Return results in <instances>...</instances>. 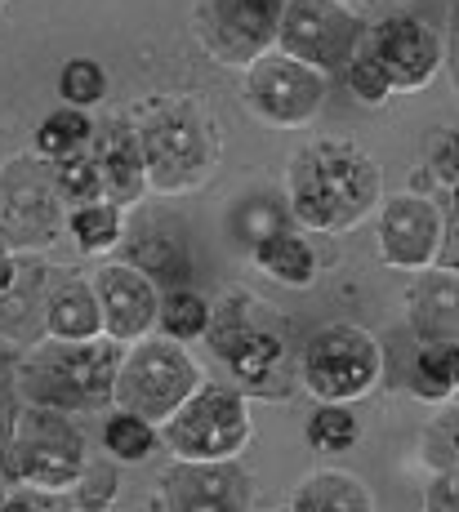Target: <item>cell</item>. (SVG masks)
I'll return each instance as SVG.
<instances>
[{
    "mask_svg": "<svg viewBox=\"0 0 459 512\" xmlns=\"http://www.w3.org/2000/svg\"><path fill=\"white\" fill-rule=\"evenodd\" d=\"M210 343L219 357H228V366L237 370L241 383H250L255 392H277L272 379L286 366V348H281V339L272 330L246 321V303H228V308L219 312V321H214V330H210Z\"/></svg>",
    "mask_w": 459,
    "mask_h": 512,
    "instance_id": "obj_11",
    "label": "cell"
},
{
    "mask_svg": "<svg viewBox=\"0 0 459 512\" xmlns=\"http://www.w3.org/2000/svg\"><path fill=\"white\" fill-rule=\"evenodd\" d=\"M72 236L81 241V250H90V254L112 250V245L121 241V210H116V205H103V201L76 205V214H72Z\"/></svg>",
    "mask_w": 459,
    "mask_h": 512,
    "instance_id": "obj_24",
    "label": "cell"
},
{
    "mask_svg": "<svg viewBox=\"0 0 459 512\" xmlns=\"http://www.w3.org/2000/svg\"><path fill=\"white\" fill-rule=\"evenodd\" d=\"M379 370H384V348L361 326L321 330L304 352V388L317 401H330V406L366 397L379 383Z\"/></svg>",
    "mask_w": 459,
    "mask_h": 512,
    "instance_id": "obj_5",
    "label": "cell"
},
{
    "mask_svg": "<svg viewBox=\"0 0 459 512\" xmlns=\"http://www.w3.org/2000/svg\"><path fill=\"white\" fill-rule=\"evenodd\" d=\"M459 383V357L455 343H428L415 361V374H410V388L428 401H451Z\"/></svg>",
    "mask_w": 459,
    "mask_h": 512,
    "instance_id": "obj_21",
    "label": "cell"
},
{
    "mask_svg": "<svg viewBox=\"0 0 459 512\" xmlns=\"http://www.w3.org/2000/svg\"><path fill=\"white\" fill-rule=\"evenodd\" d=\"M58 187L72 196L76 205H94L99 201V174H94L90 156H72V161H58Z\"/></svg>",
    "mask_w": 459,
    "mask_h": 512,
    "instance_id": "obj_28",
    "label": "cell"
},
{
    "mask_svg": "<svg viewBox=\"0 0 459 512\" xmlns=\"http://www.w3.org/2000/svg\"><path fill=\"white\" fill-rule=\"evenodd\" d=\"M165 512H250L255 481L237 464H174L161 477Z\"/></svg>",
    "mask_w": 459,
    "mask_h": 512,
    "instance_id": "obj_10",
    "label": "cell"
},
{
    "mask_svg": "<svg viewBox=\"0 0 459 512\" xmlns=\"http://www.w3.org/2000/svg\"><path fill=\"white\" fill-rule=\"evenodd\" d=\"M165 446L179 464H228L250 446V410L246 397L219 383H201L170 419Z\"/></svg>",
    "mask_w": 459,
    "mask_h": 512,
    "instance_id": "obj_4",
    "label": "cell"
},
{
    "mask_svg": "<svg viewBox=\"0 0 459 512\" xmlns=\"http://www.w3.org/2000/svg\"><path fill=\"white\" fill-rule=\"evenodd\" d=\"M103 446H107V455L125 459V464H139V459H148L156 450V432H152V423H143L139 415H125L121 410V415L107 423Z\"/></svg>",
    "mask_w": 459,
    "mask_h": 512,
    "instance_id": "obj_26",
    "label": "cell"
},
{
    "mask_svg": "<svg viewBox=\"0 0 459 512\" xmlns=\"http://www.w3.org/2000/svg\"><path fill=\"white\" fill-rule=\"evenodd\" d=\"M255 259H259V268L268 272V277H277L281 285H308L317 277V254L308 250L304 236H295L290 228L263 236L255 245Z\"/></svg>",
    "mask_w": 459,
    "mask_h": 512,
    "instance_id": "obj_19",
    "label": "cell"
},
{
    "mask_svg": "<svg viewBox=\"0 0 459 512\" xmlns=\"http://www.w3.org/2000/svg\"><path fill=\"white\" fill-rule=\"evenodd\" d=\"M116 366H121V357L112 343H63L50 357V397L58 406H103V401H112Z\"/></svg>",
    "mask_w": 459,
    "mask_h": 512,
    "instance_id": "obj_15",
    "label": "cell"
},
{
    "mask_svg": "<svg viewBox=\"0 0 459 512\" xmlns=\"http://www.w3.org/2000/svg\"><path fill=\"white\" fill-rule=\"evenodd\" d=\"M201 388L197 361L174 339H143L116 366L112 401L125 415H139L143 423H165L192 392Z\"/></svg>",
    "mask_w": 459,
    "mask_h": 512,
    "instance_id": "obj_3",
    "label": "cell"
},
{
    "mask_svg": "<svg viewBox=\"0 0 459 512\" xmlns=\"http://www.w3.org/2000/svg\"><path fill=\"white\" fill-rule=\"evenodd\" d=\"M281 0H201L197 32L210 58L250 67L277 36Z\"/></svg>",
    "mask_w": 459,
    "mask_h": 512,
    "instance_id": "obj_9",
    "label": "cell"
},
{
    "mask_svg": "<svg viewBox=\"0 0 459 512\" xmlns=\"http://www.w3.org/2000/svg\"><path fill=\"white\" fill-rule=\"evenodd\" d=\"M116 499V472H81L76 477V504L85 512H103Z\"/></svg>",
    "mask_w": 459,
    "mask_h": 512,
    "instance_id": "obj_30",
    "label": "cell"
},
{
    "mask_svg": "<svg viewBox=\"0 0 459 512\" xmlns=\"http://www.w3.org/2000/svg\"><path fill=\"white\" fill-rule=\"evenodd\" d=\"M9 468L27 486L45 490V495H63L85 472V441L58 410H32V415L14 419Z\"/></svg>",
    "mask_w": 459,
    "mask_h": 512,
    "instance_id": "obj_6",
    "label": "cell"
},
{
    "mask_svg": "<svg viewBox=\"0 0 459 512\" xmlns=\"http://www.w3.org/2000/svg\"><path fill=\"white\" fill-rule=\"evenodd\" d=\"M156 317H161L165 339H174V343L201 339V334L210 330V308H205V299H201V294H192V290L165 294V303L156 308Z\"/></svg>",
    "mask_w": 459,
    "mask_h": 512,
    "instance_id": "obj_23",
    "label": "cell"
},
{
    "mask_svg": "<svg viewBox=\"0 0 459 512\" xmlns=\"http://www.w3.org/2000/svg\"><path fill=\"white\" fill-rule=\"evenodd\" d=\"M437 165H442V183L446 187H455V134H442V139H437Z\"/></svg>",
    "mask_w": 459,
    "mask_h": 512,
    "instance_id": "obj_32",
    "label": "cell"
},
{
    "mask_svg": "<svg viewBox=\"0 0 459 512\" xmlns=\"http://www.w3.org/2000/svg\"><path fill=\"white\" fill-rule=\"evenodd\" d=\"M442 232L446 223L437 214V205L406 192L397 201H388L384 214H379V254H384L388 268H428L442 250Z\"/></svg>",
    "mask_w": 459,
    "mask_h": 512,
    "instance_id": "obj_12",
    "label": "cell"
},
{
    "mask_svg": "<svg viewBox=\"0 0 459 512\" xmlns=\"http://www.w3.org/2000/svg\"><path fill=\"white\" fill-rule=\"evenodd\" d=\"M9 446H14V410L0 401V472L9 468Z\"/></svg>",
    "mask_w": 459,
    "mask_h": 512,
    "instance_id": "obj_33",
    "label": "cell"
},
{
    "mask_svg": "<svg viewBox=\"0 0 459 512\" xmlns=\"http://www.w3.org/2000/svg\"><path fill=\"white\" fill-rule=\"evenodd\" d=\"M130 268H139L143 277L152 285H170V290H183V281H188L192 263H188V250H183L179 241H170V236H148V241H139L130 250Z\"/></svg>",
    "mask_w": 459,
    "mask_h": 512,
    "instance_id": "obj_20",
    "label": "cell"
},
{
    "mask_svg": "<svg viewBox=\"0 0 459 512\" xmlns=\"http://www.w3.org/2000/svg\"><path fill=\"white\" fill-rule=\"evenodd\" d=\"M290 512H375L370 490L348 472H317L290 495Z\"/></svg>",
    "mask_w": 459,
    "mask_h": 512,
    "instance_id": "obj_18",
    "label": "cell"
},
{
    "mask_svg": "<svg viewBox=\"0 0 459 512\" xmlns=\"http://www.w3.org/2000/svg\"><path fill=\"white\" fill-rule=\"evenodd\" d=\"M384 174L361 147L344 139H321L304 147L290 165V214L304 228L348 232L379 205Z\"/></svg>",
    "mask_w": 459,
    "mask_h": 512,
    "instance_id": "obj_1",
    "label": "cell"
},
{
    "mask_svg": "<svg viewBox=\"0 0 459 512\" xmlns=\"http://www.w3.org/2000/svg\"><path fill=\"white\" fill-rule=\"evenodd\" d=\"M366 54L379 63L388 90H424L437 76V67H442V41L419 18H393V23H384Z\"/></svg>",
    "mask_w": 459,
    "mask_h": 512,
    "instance_id": "obj_13",
    "label": "cell"
},
{
    "mask_svg": "<svg viewBox=\"0 0 459 512\" xmlns=\"http://www.w3.org/2000/svg\"><path fill=\"white\" fill-rule=\"evenodd\" d=\"M90 134H94L90 116L67 107V112H54L50 121L36 130V152L50 156V161H72V156H81V147L90 143Z\"/></svg>",
    "mask_w": 459,
    "mask_h": 512,
    "instance_id": "obj_22",
    "label": "cell"
},
{
    "mask_svg": "<svg viewBox=\"0 0 459 512\" xmlns=\"http://www.w3.org/2000/svg\"><path fill=\"white\" fill-rule=\"evenodd\" d=\"M58 94H63L76 112H81V107H90V103H99V98L107 94L103 67L94 63V58H72V63L58 72Z\"/></svg>",
    "mask_w": 459,
    "mask_h": 512,
    "instance_id": "obj_27",
    "label": "cell"
},
{
    "mask_svg": "<svg viewBox=\"0 0 459 512\" xmlns=\"http://www.w3.org/2000/svg\"><path fill=\"white\" fill-rule=\"evenodd\" d=\"M50 334L58 343H90L99 339L103 317H99V299L85 281H67L63 290L50 299Z\"/></svg>",
    "mask_w": 459,
    "mask_h": 512,
    "instance_id": "obj_17",
    "label": "cell"
},
{
    "mask_svg": "<svg viewBox=\"0 0 459 512\" xmlns=\"http://www.w3.org/2000/svg\"><path fill=\"white\" fill-rule=\"evenodd\" d=\"M94 174H99V201L103 205H130L134 196L143 192V165H139V147H134V134H112L103 139V147L90 156Z\"/></svg>",
    "mask_w": 459,
    "mask_h": 512,
    "instance_id": "obj_16",
    "label": "cell"
},
{
    "mask_svg": "<svg viewBox=\"0 0 459 512\" xmlns=\"http://www.w3.org/2000/svg\"><path fill=\"white\" fill-rule=\"evenodd\" d=\"M348 85H353V94L361 98V103H384L388 94V81H384V72H379V63L370 54H357V58H348Z\"/></svg>",
    "mask_w": 459,
    "mask_h": 512,
    "instance_id": "obj_29",
    "label": "cell"
},
{
    "mask_svg": "<svg viewBox=\"0 0 459 512\" xmlns=\"http://www.w3.org/2000/svg\"><path fill=\"white\" fill-rule=\"evenodd\" d=\"M246 103L263 125L277 130H299L326 103V76L317 67H304L286 54L255 58L246 67Z\"/></svg>",
    "mask_w": 459,
    "mask_h": 512,
    "instance_id": "obj_8",
    "label": "cell"
},
{
    "mask_svg": "<svg viewBox=\"0 0 459 512\" xmlns=\"http://www.w3.org/2000/svg\"><path fill=\"white\" fill-rule=\"evenodd\" d=\"M94 299L112 343H139L156 321V285L130 263H107L94 277Z\"/></svg>",
    "mask_w": 459,
    "mask_h": 512,
    "instance_id": "obj_14",
    "label": "cell"
},
{
    "mask_svg": "<svg viewBox=\"0 0 459 512\" xmlns=\"http://www.w3.org/2000/svg\"><path fill=\"white\" fill-rule=\"evenodd\" d=\"M424 512H459V477H455V468H446L442 477L428 486Z\"/></svg>",
    "mask_w": 459,
    "mask_h": 512,
    "instance_id": "obj_31",
    "label": "cell"
},
{
    "mask_svg": "<svg viewBox=\"0 0 459 512\" xmlns=\"http://www.w3.org/2000/svg\"><path fill=\"white\" fill-rule=\"evenodd\" d=\"M14 285V259H9V245L0 241V294Z\"/></svg>",
    "mask_w": 459,
    "mask_h": 512,
    "instance_id": "obj_34",
    "label": "cell"
},
{
    "mask_svg": "<svg viewBox=\"0 0 459 512\" xmlns=\"http://www.w3.org/2000/svg\"><path fill=\"white\" fill-rule=\"evenodd\" d=\"M308 446L312 450H326V455H339V450H353L357 446V419L353 410L344 406H321L317 415L308 419Z\"/></svg>",
    "mask_w": 459,
    "mask_h": 512,
    "instance_id": "obj_25",
    "label": "cell"
},
{
    "mask_svg": "<svg viewBox=\"0 0 459 512\" xmlns=\"http://www.w3.org/2000/svg\"><path fill=\"white\" fill-rule=\"evenodd\" d=\"M143 165V187L152 192H197L219 165V139L210 134V121L188 103L156 107L134 134Z\"/></svg>",
    "mask_w": 459,
    "mask_h": 512,
    "instance_id": "obj_2",
    "label": "cell"
},
{
    "mask_svg": "<svg viewBox=\"0 0 459 512\" xmlns=\"http://www.w3.org/2000/svg\"><path fill=\"white\" fill-rule=\"evenodd\" d=\"M277 41L286 58L330 76L335 67H344L353 58L361 41V23L339 0H290V5H281Z\"/></svg>",
    "mask_w": 459,
    "mask_h": 512,
    "instance_id": "obj_7",
    "label": "cell"
}]
</instances>
